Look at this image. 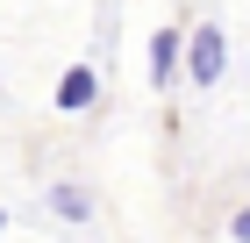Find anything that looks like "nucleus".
<instances>
[{
  "instance_id": "39448f33",
  "label": "nucleus",
  "mask_w": 250,
  "mask_h": 243,
  "mask_svg": "<svg viewBox=\"0 0 250 243\" xmlns=\"http://www.w3.org/2000/svg\"><path fill=\"white\" fill-rule=\"evenodd\" d=\"M229 236H236V243H250V207H236V222H229Z\"/></svg>"
},
{
  "instance_id": "20e7f679",
  "label": "nucleus",
  "mask_w": 250,
  "mask_h": 243,
  "mask_svg": "<svg viewBox=\"0 0 250 243\" xmlns=\"http://www.w3.org/2000/svg\"><path fill=\"white\" fill-rule=\"evenodd\" d=\"M172 65H179V36L157 29V36H150V79H172Z\"/></svg>"
},
{
  "instance_id": "f03ea898",
  "label": "nucleus",
  "mask_w": 250,
  "mask_h": 243,
  "mask_svg": "<svg viewBox=\"0 0 250 243\" xmlns=\"http://www.w3.org/2000/svg\"><path fill=\"white\" fill-rule=\"evenodd\" d=\"M93 100H100V79H93V65H72V72L58 79V108H64V114H86Z\"/></svg>"
},
{
  "instance_id": "7ed1b4c3",
  "label": "nucleus",
  "mask_w": 250,
  "mask_h": 243,
  "mask_svg": "<svg viewBox=\"0 0 250 243\" xmlns=\"http://www.w3.org/2000/svg\"><path fill=\"white\" fill-rule=\"evenodd\" d=\"M50 207H58V222H86V186H72V179H64V186H50Z\"/></svg>"
},
{
  "instance_id": "f257e3e1",
  "label": "nucleus",
  "mask_w": 250,
  "mask_h": 243,
  "mask_svg": "<svg viewBox=\"0 0 250 243\" xmlns=\"http://www.w3.org/2000/svg\"><path fill=\"white\" fill-rule=\"evenodd\" d=\"M179 43H186V72H193V86H214V79H222V65H229L222 29H200V36H179Z\"/></svg>"
},
{
  "instance_id": "423d86ee",
  "label": "nucleus",
  "mask_w": 250,
  "mask_h": 243,
  "mask_svg": "<svg viewBox=\"0 0 250 243\" xmlns=\"http://www.w3.org/2000/svg\"><path fill=\"white\" fill-rule=\"evenodd\" d=\"M0 229H7V215H0Z\"/></svg>"
}]
</instances>
